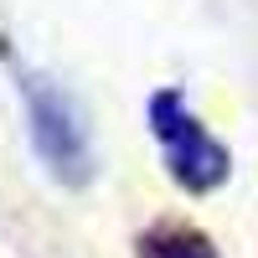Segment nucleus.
Listing matches in <instances>:
<instances>
[{"mask_svg": "<svg viewBox=\"0 0 258 258\" xmlns=\"http://www.w3.org/2000/svg\"><path fill=\"white\" fill-rule=\"evenodd\" d=\"M21 98H26L31 150L47 165V176L62 181V186H88L93 181V145H88V129H83L73 98L36 73L21 78Z\"/></svg>", "mask_w": 258, "mask_h": 258, "instance_id": "obj_1", "label": "nucleus"}, {"mask_svg": "<svg viewBox=\"0 0 258 258\" xmlns=\"http://www.w3.org/2000/svg\"><path fill=\"white\" fill-rule=\"evenodd\" d=\"M145 119H150V135H155L160 150H165V165H170V181L176 186L207 197V191H217L232 176V155L197 124V114L181 103V93L160 88L155 98H150Z\"/></svg>", "mask_w": 258, "mask_h": 258, "instance_id": "obj_2", "label": "nucleus"}, {"mask_svg": "<svg viewBox=\"0 0 258 258\" xmlns=\"http://www.w3.org/2000/svg\"><path fill=\"white\" fill-rule=\"evenodd\" d=\"M135 253L140 258H217L212 238L191 222H155L150 232H140Z\"/></svg>", "mask_w": 258, "mask_h": 258, "instance_id": "obj_3", "label": "nucleus"}]
</instances>
